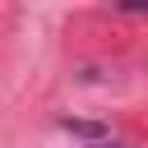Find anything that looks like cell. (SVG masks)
Listing matches in <instances>:
<instances>
[{
    "label": "cell",
    "mask_w": 148,
    "mask_h": 148,
    "mask_svg": "<svg viewBox=\"0 0 148 148\" xmlns=\"http://www.w3.org/2000/svg\"><path fill=\"white\" fill-rule=\"evenodd\" d=\"M120 9H134V14H148V0H120Z\"/></svg>",
    "instance_id": "obj_1"
}]
</instances>
